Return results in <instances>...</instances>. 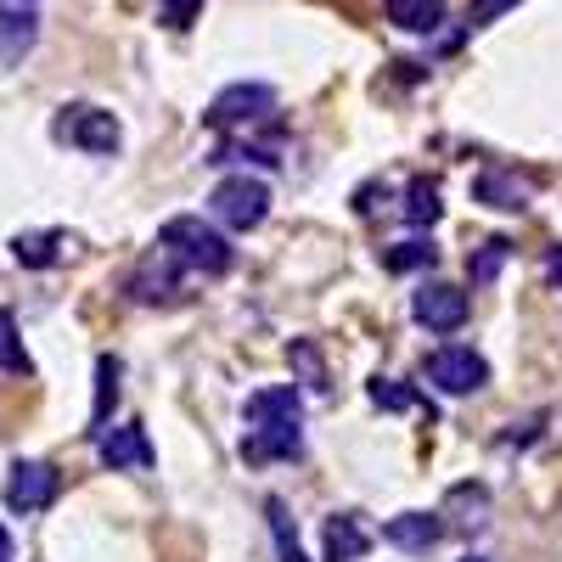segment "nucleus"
Wrapping results in <instances>:
<instances>
[{"label":"nucleus","instance_id":"1","mask_svg":"<svg viewBox=\"0 0 562 562\" xmlns=\"http://www.w3.org/2000/svg\"><path fill=\"white\" fill-rule=\"evenodd\" d=\"M158 248L180 265V270H198V276H225L231 270V237L220 225L198 220V214H175L158 231Z\"/></svg>","mask_w":562,"mask_h":562},{"label":"nucleus","instance_id":"2","mask_svg":"<svg viewBox=\"0 0 562 562\" xmlns=\"http://www.w3.org/2000/svg\"><path fill=\"white\" fill-rule=\"evenodd\" d=\"M52 135L63 140V147H79V153H90V158H113V153L124 147L119 119H113L108 108H90V102H68V108L57 113Z\"/></svg>","mask_w":562,"mask_h":562},{"label":"nucleus","instance_id":"3","mask_svg":"<svg viewBox=\"0 0 562 562\" xmlns=\"http://www.w3.org/2000/svg\"><path fill=\"white\" fill-rule=\"evenodd\" d=\"M209 214L220 231H254L270 220V186L254 175H225L209 192Z\"/></svg>","mask_w":562,"mask_h":562},{"label":"nucleus","instance_id":"4","mask_svg":"<svg viewBox=\"0 0 562 562\" xmlns=\"http://www.w3.org/2000/svg\"><path fill=\"white\" fill-rule=\"evenodd\" d=\"M422 378H428L439 394H450V400H467V394H479L490 383V360L479 349L445 344V349H434L428 360H422Z\"/></svg>","mask_w":562,"mask_h":562},{"label":"nucleus","instance_id":"5","mask_svg":"<svg viewBox=\"0 0 562 562\" xmlns=\"http://www.w3.org/2000/svg\"><path fill=\"white\" fill-rule=\"evenodd\" d=\"M270 119H276V90L254 85V79L225 85L220 97L209 102V113H203L209 130H254V124H270Z\"/></svg>","mask_w":562,"mask_h":562},{"label":"nucleus","instance_id":"6","mask_svg":"<svg viewBox=\"0 0 562 562\" xmlns=\"http://www.w3.org/2000/svg\"><path fill=\"white\" fill-rule=\"evenodd\" d=\"M411 315H416V326H428V333H461L473 304H467V293L450 288V281H428V288L411 293Z\"/></svg>","mask_w":562,"mask_h":562},{"label":"nucleus","instance_id":"7","mask_svg":"<svg viewBox=\"0 0 562 562\" xmlns=\"http://www.w3.org/2000/svg\"><path fill=\"white\" fill-rule=\"evenodd\" d=\"M63 479H57V467H45V461H12V473H7V506L18 512V518H34V512H45L57 501Z\"/></svg>","mask_w":562,"mask_h":562},{"label":"nucleus","instance_id":"8","mask_svg":"<svg viewBox=\"0 0 562 562\" xmlns=\"http://www.w3.org/2000/svg\"><path fill=\"white\" fill-rule=\"evenodd\" d=\"M97 450H102V467H113V473H147V467H153V439H147L140 422L102 428L97 434Z\"/></svg>","mask_w":562,"mask_h":562},{"label":"nucleus","instance_id":"9","mask_svg":"<svg viewBox=\"0 0 562 562\" xmlns=\"http://www.w3.org/2000/svg\"><path fill=\"white\" fill-rule=\"evenodd\" d=\"M237 456H243L248 467H270V461L304 456V422H281V428H248V439L237 445Z\"/></svg>","mask_w":562,"mask_h":562},{"label":"nucleus","instance_id":"10","mask_svg":"<svg viewBox=\"0 0 562 562\" xmlns=\"http://www.w3.org/2000/svg\"><path fill=\"white\" fill-rule=\"evenodd\" d=\"M34 45H40V18H34V7L0 0V68H18Z\"/></svg>","mask_w":562,"mask_h":562},{"label":"nucleus","instance_id":"11","mask_svg":"<svg viewBox=\"0 0 562 562\" xmlns=\"http://www.w3.org/2000/svg\"><path fill=\"white\" fill-rule=\"evenodd\" d=\"M248 428H281V422H304V389L299 383H276V389H259L248 405Z\"/></svg>","mask_w":562,"mask_h":562},{"label":"nucleus","instance_id":"12","mask_svg":"<svg viewBox=\"0 0 562 562\" xmlns=\"http://www.w3.org/2000/svg\"><path fill=\"white\" fill-rule=\"evenodd\" d=\"M383 540H389L394 551L422 557V551H434V546L445 540V524H439V512H400V518L383 524Z\"/></svg>","mask_w":562,"mask_h":562},{"label":"nucleus","instance_id":"13","mask_svg":"<svg viewBox=\"0 0 562 562\" xmlns=\"http://www.w3.org/2000/svg\"><path fill=\"white\" fill-rule=\"evenodd\" d=\"M175 293H180V265H175L164 248L130 276V299H140V304H164V299H175Z\"/></svg>","mask_w":562,"mask_h":562},{"label":"nucleus","instance_id":"14","mask_svg":"<svg viewBox=\"0 0 562 562\" xmlns=\"http://www.w3.org/2000/svg\"><path fill=\"white\" fill-rule=\"evenodd\" d=\"M321 540H326V562H360L366 546H371L360 512H333V518H326V529H321Z\"/></svg>","mask_w":562,"mask_h":562},{"label":"nucleus","instance_id":"15","mask_svg":"<svg viewBox=\"0 0 562 562\" xmlns=\"http://www.w3.org/2000/svg\"><path fill=\"white\" fill-rule=\"evenodd\" d=\"M473 198H479L484 209L524 214V209H529V186H524L518 175H506V169H484V175L473 180Z\"/></svg>","mask_w":562,"mask_h":562},{"label":"nucleus","instance_id":"16","mask_svg":"<svg viewBox=\"0 0 562 562\" xmlns=\"http://www.w3.org/2000/svg\"><path fill=\"white\" fill-rule=\"evenodd\" d=\"M68 231H23V237L12 243V259L29 265V270H52L63 254H68Z\"/></svg>","mask_w":562,"mask_h":562},{"label":"nucleus","instance_id":"17","mask_svg":"<svg viewBox=\"0 0 562 562\" xmlns=\"http://www.w3.org/2000/svg\"><path fill=\"white\" fill-rule=\"evenodd\" d=\"M265 518H270V540H276L281 562H310V557H304V540H299V524H293V506H288V501L270 495V501H265Z\"/></svg>","mask_w":562,"mask_h":562},{"label":"nucleus","instance_id":"18","mask_svg":"<svg viewBox=\"0 0 562 562\" xmlns=\"http://www.w3.org/2000/svg\"><path fill=\"white\" fill-rule=\"evenodd\" d=\"M389 23L405 34H434L445 23V0H389Z\"/></svg>","mask_w":562,"mask_h":562},{"label":"nucleus","instance_id":"19","mask_svg":"<svg viewBox=\"0 0 562 562\" xmlns=\"http://www.w3.org/2000/svg\"><path fill=\"white\" fill-rule=\"evenodd\" d=\"M439 214H445L439 186H434L428 175H416V180L405 186V220H411L416 231H428V225H439Z\"/></svg>","mask_w":562,"mask_h":562},{"label":"nucleus","instance_id":"20","mask_svg":"<svg viewBox=\"0 0 562 562\" xmlns=\"http://www.w3.org/2000/svg\"><path fill=\"white\" fill-rule=\"evenodd\" d=\"M428 265H439V248L428 237H411V243L383 248V270L389 276H411V270H428Z\"/></svg>","mask_w":562,"mask_h":562},{"label":"nucleus","instance_id":"21","mask_svg":"<svg viewBox=\"0 0 562 562\" xmlns=\"http://www.w3.org/2000/svg\"><path fill=\"white\" fill-rule=\"evenodd\" d=\"M113 400H119V360L102 355L97 360V405H90V428H108V416H113Z\"/></svg>","mask_w":562,"mask_h":562},{"label":"nucleus","instance_id":"22","mask_svg":"<svg viewBox=\"0 0 562 562\" xmlns=\"http://www.w3.org/2000/svg\"><path fill=\"white\" fill-rule=\"evenodd\" d=\"M0 371H34L29 366V349L18 338V315L12 310H0Z\"/></svg>","mask_w":562,"mask_h":562},{"label":"nucleus","instance_id":"23","mask_svg":"<svg viewBox=\"0 0 562 562\" xmlns=\"http://www.w3.org/2000/svg\"><path fill=\"white\" fill-rule=\"evenodd\" d=\"M506 259H512V243H506V237H490V243H484L473 259H467V270H473V281H479V288H490V281L501 276V265H506Z\"/></svg>","mask_w":562,"mask_h":562},{"label":"nucleus","instance_id":"24","mask_svg":"<svg viewBox=\"0 0 562 562\" xmlns=\"http://www.w3.org/2000/svg\"><path fill=\"white\" fill-rule=\"evenodd\" d=\"M288 360H293V371L304 378V389H326V366H321V355H315L310 338H299V344L288 349Z\"/></svg>","mask_w":562,"mask_h":562},{"label":"nucleus","instance_id":"25","mask_svg":"<svg viewBox=\"0 0 562 562\" xmlns=\"http://www.w3.org/2000/svg\"><path fill=\"white\" fill-rule=\"evenodd\" d=\"M198 12H203V0H158V23L164 29H175V34H186L198 23Z\"/></svg>","mask_w":562,"mask_h":562},{"label":"nucleus","instance_id":"26","mask_svg":"<svg viewBox=\"0 0 562 562\" xmlns=\"http://www.w3.org/2000/svg\"><path fill=\"white\" fill-rule=\"evenodd\" d=\"M371 405H383V411H405V405H416V394H411L405 383H394V378H371Z\"/></svg>","mask_w":562,"mask_h":562},{"label":"nucleus","instance_id":"27","mask_svg":"<svg viewBox=\"0 0 562 562\" xmlns=\"http://www.w3.org/2000/svg\"><path fill=\"white\" fill-rule=\"evenodd\" d=\"M506 7H512V0H473V29H484V23H490V18H501Z\"/></svg>","mask_w":562,"mask_h":562},{"label":"nucleus","instance_id":"28","mask_svg":"<svg viewBox=\"0 0 562 562\" xmlns=\"http://www.w3.org/2000/svg\"><path fill=\"white\" fill-rule=\"evenodd\" d=\"M546 276L562 288V248H546Z\"/></svg>","mask_w":562,"mask_h":562},{"label":"nucleus","instance_id":"29","mask_svg":"<svg viewBox=\"0 0 562 562\" xmlns=\"http://www.w3.org/2000/svg\"><path fill=\"white\" fill-rule=\"evenodd\" d=\"M0 562H18V546H12V535H7V524H0Z\"/></svg>","mask_w":562,"mask_h":562},{"label":"nucleus","instance_id":"30","mask_svg":"<svg viewBox=\"0 0 562 562\" xmlns=\"http://www.w3.org/2000/svg\"><path fill=\"white\" fill-rule=\"evenodd\" d=\"M461 562H490V557H461Z\"/></svg>","mask_w":562,"mask_h":562},{"label":"nucleus","instance_id":"31","mask_svg":"<svg viewBox=\"0 0 562 562\" xmlns=\"http://www.w3.org/2000/svg\"><path fill=\"white\" fill-rule=\"evenodd\" d=\"M18 7H29V0H18Z\"/></svg>","mask_w":562,"mask_h":562}]
</instances>
